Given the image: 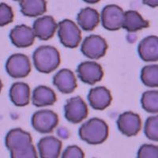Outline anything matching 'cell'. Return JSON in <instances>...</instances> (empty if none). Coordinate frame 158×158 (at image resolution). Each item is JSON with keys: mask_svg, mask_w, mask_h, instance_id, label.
<instances>
[{"mask_svg": "<svg viewBox=\"0 0 158 158\" xmlns=\"http://www.w3.org/2000/svg\"><path fill=\"white\" fill-rule=\"evenodd\" d=\"M5 144L11 158L37 157L31 135L21 128L10 130L6 136Z\"/></svg>", "mask_w": 158, "mask_h": 158, "instance_id": "6da1fadb", "label": "cell"}, {"mask_svg": "<svg viewBox=\"0 0 158 158\" xmlns=\"http://www.w3.org/2000/svg\"><path fill=\"white\" fill-rule=\"evenodd\" d=\"M35 68L40 73L50 74L59 67L61 58L59 51L49 45L40 46L32 55Z\"/></svg>", "mask_w": 158, "mask_h": 158, "instance_id": "7a4b0ae2", "label": "cell"}, {"mask_svg": "<svg viewBox=\"0 0 158 158\" xmlns=\"http://www.w3.org/2000/svg\"><path fill=\"white\" fill-rule=\"evenodd\" d=\"M81 140L89 145H99L107 140L108 126L103 119L93 118L81 125L78 131Z\"/></svg>", "mask_w": 158, "mask_h": 158, "instance_id": "3957f363", "label": "cell"}, {"mask_svg": "<svg viewBox=\"0 0 158 158\" xmlns=\"http://www.w3.org/2000/svg\"><path fill=\"white\" fill-rule=\"evenodd\" d=\"M58 36L63 46L75 48L81 40V30L71 20L65 19L58 25Z\"/></svg>", "mask_w": 158, "mask_h": 158, "instance_id": "277c9868", "label": "cell"}, {"mask_svg": "<svg viewBox=\"0 0 158 158\" xmlns=\"http://www.w3.org/2000/svg\"><path fill=\"white\" fill-rule=\"evenodd\" d=\"M59 123V116L51 110H41L33 114L32 126L40 134H49L54 131Z\"/></svg>", "mask_w": 158, "mask_h": 158, "instance_id": "5b68a950", "label": "cell"}, {"mask_svg": "<svg viewBox=\"0 0 158 158\" xmlns=\"http://www.w3.org/2000/svg\"><path fill=\"white\" fill-rule=\"evenodd\" d=\"M106 40L98 35H90L85 37L81 47V53L91 59H98L104 57L108 50Z\"/></svg>", "mask_w": 158, "mask_h": 158, "instance_id": "8992f818", "label": "cell"}, {"mask_svg": "<svg viewBox=\"0 0 158 158\" xmlns=\"http://www.w3.org/2000/svg\"><path fill=\"white\" fill-rule=\"evenodd\" d=\"M6 70L13 78L27 77L31 71L30 60L24 54L12 55L6 63Z\"/></svg>", "mask_w": 158, "mask_h": 158, "instance_id": "52a82bcc", "label": "cell"}, {"mask_svg": "<svg viewBox=\"0 0 158 158\" xmlns=\"http://www.w3.org/2000/svg\"><path fill=\"white\" fill-rule=\"evenodd\" d=\"M65 117L72 123H79L86 118L89 114L87 104L80 97H72L67 100L64 107Z\"/></svg>", "mask_w": 158, "mask_h": 158, "instance_id": "ba28073f", "label": "cell"}, {"mask_svg": "<svg viewBox=\"0 0 158 158\" xmlns=\"http://www.w3.org/2000/svg\"><path fill=\"white\" fill-rule=\"evenodd\" d=\"M124 12L117 5L106 6L101 12V22L103 27L107 30L116 31L123 27Z\"/></svg>", "mask_w": 158, "mask_h": 158, "instance_id": "9c48e42d", "label": "cell"}, {"mask_svg": "<svg viewBox=\"0 0 158 158\" xmlns=\"http://www.w3.org/2000/svg\"><path fill=\"white\" fill-rule=\"evenodd\" d=\"M79 79L85 84L94 85L104 77L102 67L96 62L85 61L80 63L77 69Z\"/></svg>", "mask_w": 158, "mask_h": 158, "instance_id": "30bf717a", "label": "cell"}, {"mask_svg": "<svg viewBox=\"0 0 158 158\" xmlns=\"http://www.w3.org/2000/svg\"><path fill=\"white\" fill-rule=\"evenodd\" d=\"M117 127L118 131L125 136H136L142 129V119L138 114L126 111L118 116Z\"/></svg>", "mask_w": 158, "mask_h": 158, "instance_id": "8fae6325", "label": "cell"}, {"mask_svg": "<svg viewBox=\"0 0 158 158\" xmlns=\"http://www.w3.org/2000/svg\"><path fill=\"white\" fill-rule=\"evenodd\" d=\"M35 32L33 29L25 25H18L10 32V39L15 47L18 48H29L35 41Z\"/></svg>", "mask_w": 158, "mask_h": 158, "instance_id": "7c38bea8", "label": "cell"}, {"mask_svg": "<svg viewBox=\"0 0 158 158\" xmlns=\"http://www.w3.org/2000/svg\"><path fill=\"white\" fill-rule=\"evenodd\" d=\"M32 29L36 37L41 40H48L54 36L58 25L52 16H44L35 21Z\"/></svg>", "mask_w": 158, "mask_h": 158, "instance_id": "4fadbf2b", "label": "cell"}, {"mask_svg": "<svg viewBox=\"0 0 158 158\" xmlns=\"http://www.w3.org/2000/svg\"><path fill=\"white\" fill-rule=\"evenodd\" d=\"M88 101L94 109L102 111L111 104L112 97L108 89L104 86H98L90 89Z\"/></svg>", "mask_w": 158, "mask_h": 158, "instance_id": "5bb4252c", "label": "cell"}, {"mask_svg": "<svg viewBox=\"0 0 158 158\" xmlns=\"http://www.w3.org/2000/svg\"><path fill=\"white\" fill-rule=\"evenodd\" d=\"M53 84L62 94H71L77 88V80L74 73L68 69H63L53 77Z\"/></svg>", "mask_w": 158, "mask_h": 158, "instance_id": "9a60e30c", "label": "cell"}, {"mask_svg": "<svg viewBox=\"0 0 158 158\" xmlns=\"http://www.w3.org/2000/svg\"><path fill=\"white\" fill-rule=\"evenodd\" d=\"M138 52L143 61H158V36H149L144 38L138 44Z\"/></svg>", "mask_w": 158, "mask_h": 158, "instance_id": "2e32d148", "label": "cell"}, {"mask_svg": "<svg viewBox=\"0 0 158 158\" xmlns=\"http://www.w3.org/2000/svg\"><path fill=\"white\" fill-rule=\"evenodd\" d=\"M37 146L41 158H57L61 153L62 142L54 136H47L39 141Z\"/></svg>", "mask_w": 158, "mask_h": 158, "instance_id": "e0dca14e", "label": "cell"}, {"mask_svg": "<svg viewBox=\"0 0 158 158\" xmlns=\"http://www.w3.org/2000/svg\"><path fill=\"white\" fill-rule=\"evenodd\" d=\"M9 95L11 102L16 106H26L30 100V88L26 83H14L10 89Z\"/></svg>", "mask_w": 158, "mask_h": 158, "instance_id": "ac0fdd59", "label": "cell"}, {"mask_svg": "<svg viewBox=\"0 0 158 158\" xmlns=\"http://www.w3.org/2000/svg\"><path fill=\"white\" fill-rule=\"evenodd\" d=\"M77 24L85 31H93L100 23L98 11L93 8L87 7L81 10L77 17Z\"/></svg>", "mask_w": 158, "mask_h": 158, "instance_id": "d6986e66", "label": "cell"}, {"mask_svg": "<svg viewBox=\"0 0 158 158\" xmlns=\"http://www.w3.org/2000/svg\"><path fill=\"white\" fill-rule=\"evenodd\" d=\"M56 100V93L45 85L37 86L32 93V104L38 108L53 105Z\"/></svg>", "mask_w": 158, "mask_h": 158, "instance_id": "ffe728a7", "label": "cell"}, {"mask_svg": "<svg viewBox=\"0 0 158 158\" xmlns=\"http://www.w3.org/2000/svg\"><path fill=\"white\" fill-rule=\"evenodd\" d=\"M149 26V22L144 19L142 15L135 10H128L124 13L123 28L127 32H134Z\"/></svg>", "mask_w": 158, "mask_h": 158, "instance_id": "44dd1931", "label": "cell"}, {"mask_svg": "<svg viewBox=\"0 0 158 158\" xmlns=\"http://www.w3.org/2000/svg\"><path fill=\"white\" fill-rule=\"evenodd\" d=\"M20 6L22 15L29 18L40 16L47 11L45 0H24L20 2Z\"/></svg>", "mask_w": 158, "mask_h": 158, "instance_id": "7402d4cb", "label": "cell"}, {"mask_svg": "<svg viewBox=\"0 0 158 158\" xmlns=\"http://www.w3.org/2000/svg\"><path fill=\"white\" fill-rule=\"evenodd\" d=\"M141 80L146 86L158 87V65H149L142 68Z\"/></svg>", "mask_w": 158, "mask_h": 158, "instance_id": "603a6c76", "label": "cell"}, {"mask_svg": "<svg viewBox=\"0 0 158 158\" xmlns=\"http://www.w3.org/2000/svg\"><path fill=\"white\" fill-rule=\"evenodd\" d=\"M141 104L142 108L149 113H158V91L145 92L141 98Z\"/></svg>", "mask_w": 158, "mask_h": 158, "instance_id": "cb8c5ba5", "label": "cell"}, {"mask_svg": "<svg viewBox=\"0 0 158 158\" xmlns=\"http://www.w3.org/2000/svg\"><path fill=\"white\" fill-rule=\"evenodd\" d=\"M144 133L149 140L158 142V115L150 116L146 119Z\"/></svg>", "mask_w": 158, "mask_h": 158, "instance_id": "d4e9b609", "label": "cell"}, {"mask_svg": "<svg viewBox=\"0 0 158 158\" xmlns=\"http://www.w3.org/2000/svg\"><path fill=\"white\" fill-rule=\"evenodd\" d=\"M14 18L15 15L11 6L4 2L0 3V27L13 22Z\"/></svg>", "mask_w": 158, "mask_h": 158, "instance_id": "484cf974", "label": "cell"}, {"mask_svg": "<svg viewBox=\"0 0 158 158\" xmlns=\"http://www.w3.org/2000/svg\"><path fill=\"white\" fill-rule=\"evenodd\" d=\"M138 158H158V146L152 144H144L139 148Z\"/></svg>", "mask_w": 158, "mask_h": 158, "instance_id": "4316f807", "label": "cell"}, {"mask_svg": "<svg viewBox=\"0 0 158 158\" xmlns=\"http://www.w3.org/2000/svg\"><path fill=\"white\" fill-rule=\"evenodd\" d=\"M63 158H84L85 153L77 146H70L65 149L62 155Z\"/></svg>", "mask_w": 158, "mask_h": 158, "instance_id": "83f0119b", "label": "cell"}, {"mask_svg": "<svg viewBox=\"0 0 158 158\" xmlns=\"http://www.w3.org/2000/svg\"><path fill=\"white\" fill-rule=\"evenodd\" d=\"M145 5L149 6L150 7H158V0H142Z\"/></svg>", "mask_w": 158, "mask_h": 158, "instance_id": "f1b7e54d", "label": "cell"}, {"mask_svg": "<svg viewBox=\"0 0 158 158\" xmlns=\"http://www.w3.org/2000/svg\"><path fill=\"white\" fill-rule=\"evenodd\" d=\"M83 1L89 4H96L100 2L101 0H83Z\"/></svg>", "mask_w": 158, "mask_h": 158, "instance_id": "f546056e", "label": "cell"}, {"mask_svg": "<svg viewBox=\"0 0 158 158\" xmlns=\"http://www.w3.org/2000/svg\"><path fill=\"white\" fill-rule=\"evenodd\" d=\"M2 89V81L0 80V92H1Z\"/></svg>", "mask_w": 158, "mask_h": 158, "instance_id": "4dcf8cb0", "label": "cell"}, {"mask_svg": "<svg viewBox=\"0 0 158 158\" xmlns=\"http://www.w3.org/2000/svg\"><path fill=\"white\" fill-rule=\"evenodd\" d=\"M14 1H16V2H23L24 0H14Z\"/></svg>", "mask_w": 158, "mask_h": 158, "instance_id": "1f68e13d", "label": "cell"}]
</instances>
